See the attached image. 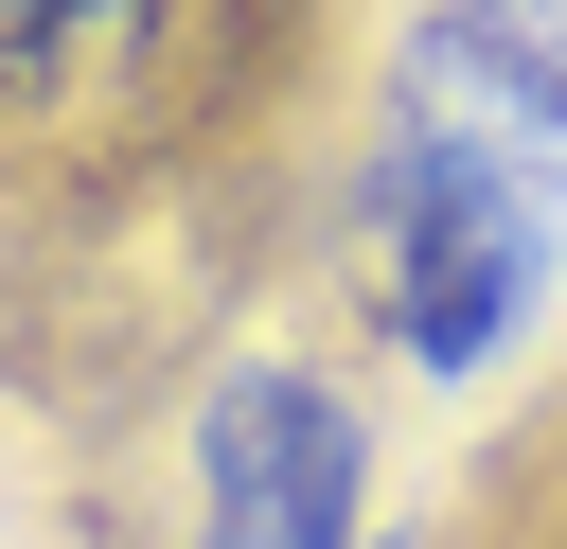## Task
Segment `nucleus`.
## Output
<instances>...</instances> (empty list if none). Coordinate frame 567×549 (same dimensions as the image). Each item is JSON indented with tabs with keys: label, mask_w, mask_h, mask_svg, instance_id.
Instances as JSON below:
<instances>
[{
	"label": "nucleus",
	"mask_w": 567,
	"mask_h": 549,
	"mask_svg": "<svg viewBox=\"0 0 567 549\" xmlns=\"http://www.w3.org/2000/svg\"><path fill=\"white\" fill-rule=\"evenodd\" d=\"M549 177H567V0H443L390 71V159H372L390 336L425 372H461L532 301Z\"/></svg>",
	"instance_id": "obj_1"
},
{
	"label": "nucleus",
	"mask_w": 567,
	"mask_h": 549,
	"mask_svg": "<svg viewBox=\"0 0 567 549\" xmlns=\"http://www.w3.org/2000/svg\"><path fill=\"white\" fill-rule=\"evenodd\" d=\"M213 549H354V425L301 372L213 390Z\"/></svg>",
	"instance_id": "obj_2"
},
{
	"label": "nucleus",
	"mask_w": 567,
	"mask_h": 549,
	"mask_svg": "<svg viewBox=\"0 0 567 549\" xmlns=\"http://www.w3.org/2000/svg\"><path fill=\"white\" fill-rule=\"evenodd\" d=\"M159 18L177 0H0V71L35 106H89V89H124V53L159 71Z\"/></svg>",
	"instance_id": "obj_3"
}]
</instances>
